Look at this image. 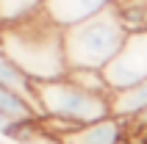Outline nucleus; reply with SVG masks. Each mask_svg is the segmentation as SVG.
Listing matches in <instances>:
<instances>
[{"instance_id":"nucleus-1","label":"nucleus","mask_w":147,"mask_h":144,"mask_svg":"<svg viewBox=\"0 0 147 144\" xmlns=\"http://www.w3.org/2000/svg\"><path fill=\"white\" fill-rule=\"evenodd\" d=\"M0 50L36 83L58 80L69 72L64 53V28L56 25L45 11L17 25H3Z\"/></svg>"},{"instance_id":"nucleus-2","label":"nucleus","mask_w":147,"mask_h":144,"mask_svg":"<svg viewBox=\"0 0 147 144\" xmlns=\"http://www.w3.org/2000/svg\"><path fill=\"white\" fill-rule=\"evenodd\" d=\"M128 39V28L114 6L64 28V53L69 69H106Z\"/></svg>"},{"instance_id":"nucleus-3","label":"nucleus","mask_w":147,"mask_h":144,"mask_svg":"<svg viewBox=\"0 0 147 144\" xmlns=\"http://www.w3.org/2000/svg\"><path fill=\"white\" fill-rule=\"evenodd\" d=\"M36 97H39L42 119H61L72 128L81 125H92L111 116V103L106 94H92L86 89H81L75 80L64 78L58 80H45L36 83Z\"/></svg>"},{"instance_id":"nucleus-4","label":"nucleus","mask_w":147,"mask_h":144,"mask_svg":"<svg viewBox=\"0 0 147 144\" xmlns=\"http://www.w3.org/2000/svg\"><path fill=\"white\" fill-rule=\"evenodd\" d=\"M108 80V89H128L133 83L147 80V31L128 33L122 50L114 56V61L103 69Z\"/></svg>"},{"instance_id":"nucleus-5","label":"nucleus","mask_w":147,"mask_h":144,"mask_svg":"<svg viewBox=\"0 0 147 144\" xmlns=\"http://www.w3.org/2000/svg\"><path fill=\"white\" fill-rule=\"evenodd\" d=\"M128 130H131V122L117 119V116H106L100 122L67 130V133L56 136V141L58 144H125Z\"/></svg>"},{"instance_id":"nucleus-6","label":"nucleus","mask_w":147,"mask_h":144,"mask_svg":"<svg viewBox=\"0 0 147 144\" xmlns=\"http://www.w3.org/2000/svg\"><path fill=\"white\" fill-rule=\"evenodd\" d=\"M114 0H45V14L61 28L81 22L86 17L100 14L103 8H111Z\"/></svg>"},{"instance_id":"nucleus-7","label":"nucleus","mask_w":147,"mask_h":144,"mask_svg":"<svg viewBox=\"0 0 147 144\" xmlns=\"http://www.w3.org/2000/svg\"><path fill=\"white\" fill-rule=\"evenodd\" d=\"M108 103H111V116L125 122L139 119L142 114L147 111V80L142 83H133L128 89H117L108 94Z\"/></svg>"},{"instance_id":"nucleus-8","label":"nucleus","mask_w":147,"mask_h":144,"mask_svg":"<svg viewBox=\"0 0 147 144\" xmlns=\"http://www.w3.org/2000/svg\"><path fill=\"white\" fill-rule=\"evenodd\" d=\"M0 86L3 89H11V92H17L20 97H25L28 103L36 108V111L42 114L39 108V97H36V80L28 78L20 67H17V61H11V58L0 50Z\"/></svg>"},{"instance_id":"nucleus-9","label":"nucleus","mask_w":147,"mask_h":144,"mask_svg":"<svg viewBox=\"0 0 147 144\" xmlns=\"http://www.w3.org/2000/svg\"><path fill=\"white\" fill-rule=\"evenodd\" d=\"M42 11H45V0H0V28L31 20Z\"/></svg>"},{"instance_id":"nucleus-10","label":"nucleus","mask_w":147,"mask_h":144,"mask_svg":"<svg viewBox=\"0 0 147 144\" xmlns=\"http://www.w3.org/2000/svg\"><path fill=\"white\" fill-rule=\"evenodd\" d=\"M114 11L128 33L147 31V0H114Z\"/></svg>"},{"instance_id":"nucleus-11","label":"nucleus","mask_w":147,"mask_h":144,"mask_svg":"<svg viewBox=\"0 0 147 144\" xmlns=\"http://www.w3.org/2000/svg\"><path fill=\"white\" fill-rule=\"evenodd\" d=\"M67 78L75 80L81 89H86V92H92V94H106V97L111 94L103 69H69V72H67Z\"/></svg>"},{"instance_id":"nucleus-12","label":"nucleus","mask_w":147,"mask_h":144,"mask_svg":"<svg viewBox=\"0 0 147 144\" xmlns=\"http://www.w3.org/2000/svg\"><path fill=\"white\" fill-rule=\"evenodd\" d=\"M131 128H133V130H139V133H147V111L142 114L139 119H133V122H131Z\"/></svg>"},{"instance_id":"nucleus-13","label":"nucleus","mask_w":147,"mask_h":144,"mask_svg":"<svg viewBox=\"0 0 147 144\" xmlns=\"http://www.w3.org/2000/svg\"><path fill=\"white\" fill-rule=\"evenodd\" d=\"M8 125H11V122H8L6 116H3V114H0V130H3V128H8Z\"/></svg>"}]
</instances>
